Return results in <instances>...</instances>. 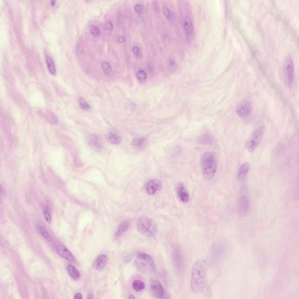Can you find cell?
Returning <instances> with one entry per match:
<instances>
[{
  "mask_svg": "<svg viewBox=\"0 0 299 299\" xmlns=\"http://www.w3.org/2000/svg\"><path fill=\"white\" fill-rule=\"evenodd\" d=\"M208 267L206 260L200 259L193 265L191 272L190 286L192 291L196 293L202 292L206 286Z\"/></svg>",
  "mask_w": 299,
  "mask_h": 299,
  "instance_id": "obj_1",
  "label": "cell"
},
{
  "mask_svg": "<svg viewBox=\"0 0 299 299\" xmlns=\"http://www.w3.org/2000/svg\"><path fill=\"white\" fill-rule=\"evenodd\" d=\"M201 165L203 175L207 180H211L216 170L217 164L215 155L211 152H206L202 156Z\"/></svg>",
  "mask_w": 299,
  "mask_h": 299,
  "instance_id": "obj_2",
  "label": "cell"
},
{
  "mask_svg": "<svg viewBox=\"0 0 299 299\" xmlns=\"http://www.w3.org/2000/svg\"><path fill=\"white\" fill-rule=\"evenodd\" d=\"M138 231L142 235L147 237H152L156 234L157 228L154 221L145 216H141L138 219L136 222Z\"/></svg>",
  "mask_w": 299,
  "mask_h": 299,
  "instance_id": "obj_3",
  "label": "cell"
},
{
  "mask_svg": "<svg viewBox=\"0 0 299 299\" xmlns=\"http://www.w3.org/2000/svg\"><path fill=\"white\" fill-rule=\"evenodd\" d=\"M225 245L223 243L220 242H215L212 245L209 257L212 264L216 265L220 262L225 253Z\"/></svg>",
  "mask_w": 299,
  "mask_h": 299,
  "instance_id": "obj_4",
  "label": "cell"
},
{
  "mask_svg": "<svg viewBox=\"0 0 299 299\" xmlns=\"http://www.w3.org/2000/svg\"><path fill=\"white\" fill-rule=\"evenodd\" d=\"M265 130L264 125L258 127L253 132L248 139L247 148L250 152L253 151L258 147L263 136Z\"/></svg>",
  "mask_w": 299,
  "mask_h": 299,
  "instance_id": "obj_5",
  "label": "cell"
},
{
  "mask_svg": "<svg viewBox=\"0 0 299 299\" xmlns=\"http://www.w3.org/2000/svg\"><path fill=\"white\" fill-rule=\"evenodd\" d=\"M284 72L286 81L288 86H290L293 80L294 71L291 57L290 55L287 56L284 64Z\"/></svg>",
  "mask_w": 299,
  "mask_h": 299,
  "instance_id": "obj_6",
  "label": "cell"
},
{
  "mask_svg": "<svg viewBox=\"0 0 299 299\" xmlns=\"http://www.w3.org/2000/svg\"><path fill=\"white\" fill-rule=\"evenodd\" d=\"M253 110V107L250 102H244L238 106L236 112L238 116L244 118L250 115L252 112Z\"/></svg>",
  "mask_w": 299,
  "mask_h": 299,
  "instance_id": "obj_7",
  "label": "cell"
},
{
  "mask_svg": "<svg viewBox=\"0 0 299 299\" xmlns=\"http://www.w3.org/2000/svg\"><path fill=\"white\" fill-rule=\"evenodd\" d=\"M172 258L174 264L176 268L180 271L183 266V259L182 253L180 248L174 246L172 251Z\"/></svg>",
  "mask_w": 299,
  "mask_h": 299,
  "instance_id": "obj_8",
  "label": "cell"
},
{
  "mask_svg": "<svg viewBox=\"0 0 299 299\" xmlns=\"http://www.w3.org/2000/svg\"><path fill=\"white\" fill-rule=\"evenodd\" d=\"M250 202L248 197L244 195L241 196L238 201V211L241 216H245L248 213L249 208Z\"/></svg>",
  "mask_w": 299,
  "mask_h": 299,
  "instance_id": "obj_9",
  "label": "cell"
},
{
  "mask_svg": "<svg viewBox=\"0 0 299 299\" xmlns=\"http://www.w3.org/2000/svg\"><path fill=\"white\" fill-rule=\"evenodd\" d=\"M150 289L152 295L155 298H162L164 296V292L163 287L160 282L157 280L152 281Z\"/></svg>",
  "mask_w": 299,
  "mask_h": 299,
  "instance_id": "obj_10",
  "label": "cell"
},
{
  "mask_svg": "<svg viewBox=\"0 0 299 299\" xmlns=\"http://www.w3.org/2000/svg\"><path fill=\"white\" fill-rule=\"evenodd\" d=\"M88 144L93 150L98 152H102L103 147L99 137L95 134H91L86 138Z\"/></svg>",
  "mask_w": 299,
  "mask_h": 299,
  "instance_id": "obj_11",
  "label": "cell"
},
{
  "mask_svg": "<svg viewBox=\"0 0 299 299\" xmlns=\"http://www.w3.org/2000/svg\"><path fill=\"white\" fill-rule=\"evenodd\" d=\"M162 186L161 182L158 179H155L149 181L146 185L147 192L150 195H153L160 190Z\"/></svg>",
  "mask_w": 299,
  "mask_h": 299,
  "instance_id": "obj_12",
  "label": "cell"
},
{
  "mask_svg": "<svg viewBox=\"0 0 299 299\" xmlns=\"http://www.w3.org/2000/svg\"><path fill=\"white\" fill-rule=\"evenodd\" d=\"M56 250L58 254L62 257L70 262H73L75 259L70 251L63 245L58 244L56 246Z\"/></svg>",
  "mask_w": 299,
  "mask_h": 299,
  "instance_id": "obj_13",
  "label": "cell"
},
{
  "mask_svg": "<svg viewBox=\"0 0 299 299\" xmlns=\"http://www.w3.org/2000/svg\"><path fill=\"white\" fill-rule=\"evenodd\" d=\"M176 191L179 198L182 201L187 203L189 201V193L182 183L180 182L176 186Z\"/></svg>",
  "mask_w": 299,
  "mask_h": 299,
  "instance_id": "obj_14",
  "label": "cell"
},
{
  "mask_svg": "<svg viewBox=\"0 0 299 299\" xmlns=\"http://www.w3.org/2000/svg\"><path fill=\"white\" fill-rule=\"evenodd\" d=\"M107 260V256L104 254L99 255L93 262V266L96 270L100 271L105 267Z\"/></svg>",
  "mask_w": 299,
  "mask_h": 299,
  "instance_id": "obj_15",
  "label": "cell"
},
{
  "mask_svg": "<svg viewBox=\"0 0 299 299\" xmlns=\"http://www.w3.org/2000/svg\"><path fill=\"white\" fill-rule=\"evenodd\" d=\"M135 265L137 269L142 272H146L154 268V262H149L137 259Z\"/></svg>",
  "mask_w": 299,
  "mask_h": 299,
  "instance_id": "obj_16",
  "label": "cell"
},
{
  "mask_svg": "<svg viewBox=\"0 0 299 299\" xmlns=\"http://www.w3.org/2000/svg\"><path fill=\"white\" fill-rule=\"evenodd\" d=\"M250 167V164L247 162L244 163L241 165L237 175L239 180H242L244 179L249 171Z\"/></svg>",
  "mask_w": 299,
  "mask_h": 299,
  "instance_id": "obj_17",
  "label": "cell"
},
{
  "mask_svg": "<svg viewBox=\"0 0 299 299\" xmlns=\"http://www.w3.org/2000/svg\"><path fill=\"white\" fill-rule=\"evenodd\" d=\"M130 226V223L128 221H125L121 223L118 227L115 233V237L116 238L119 237L128 229Z\"/></svg>",
  "mask_w": 299,
  "mask_h": 299,
  "instance_id": "obj_18",
  "label": "cell"
},
{
  "mask_svg": "<svg viewBox=\"0 0 299 299\" xmlns=\"http://www.w3.org/2000/svg\"><path fill=\"white\" fill-rule=\"evenodd\" d=\"M184 27L186 35H191L193 32V26L192 21L188 16H186L185 20Z\"/></svg>",
  "mask_w": 299,
  "mask_h": 299,
  "instance_id": "obj_19",
  "label": "cell"
},
{
  "mask_svg": "<svg viewBox=\"0 0 299 299\" xmlns=\"http://www.w3.org/2000/svg\"><path fill=\"white\" fill-rule=\"evenodd\" d=\"M67 272L69 275L74 280L79 279L80 276L79 272L74 266L69 265L67 267Z\"/></svg>",
  "mask_w": 299,
  "mask_h": 299,
  "instance_id": "obj_20",
  "label": "cell"
},
{
  "mask_svg": "<svg viewBox=\"0 0 299 299\" xmlns=\"http://www.w3.org/2000/svg\"><path fill=\"white\" fill-rule=\"evenodd\" d=\"M199 142L202 144L211 145L213 141V138L211 135L205 133L201 135L198 140Z\"/></svg>",
  "mask_w": 299,
  "mask_h": 299,
  "instance_id": "obj_21",
  "label": "cell"
},
{
  "mask_svg": "<svg viewBox=\"0 0 299 299\" xmlns=\"http://www.w3.org/2000/svg\"><path fill=\"white\" fill-rule=\"evenodd\" d=\"M108 140L111 144L114 145L120 143L122 140L121 137L114 133H110L108 137Z\"/></svg>",
  "mask_w": 299,
  "mask_h": 299,
  "instance_id": "obj_22",
  "label": "cell"
},
{
  "mask_svg": "<svg viewBox=\"0 0 299 299\" xmlns=\"http://www.w3.org/2000/svg\"><path fill=\"white\" fill-rule=\"evenodd\" d=\"M133 288L136 292H139L143 290L145 288L144 283L140 280L134 281L132 284Z\"/></svg>",
  "mask_w": 299,
  "mask_h": 299,
  "instance_id": "obj_23",
  "label": "cell"
},
{
  "mask_svg": "<svg viewBox=\"0 0 299 299\" xmlns=\"http://www.w3.org/2000/svg\"><path fill=\"white\" fill-rule=\"evenodd\" d=\"M46 60L50 73L52 74H55L56 72L55 67L52 59L50 56L47 55L46 57Z\"/></svg>",
  "mask_w": 299,
  "mask_h": 299,
  "instance_id": "obj_24",
  "label": "cell"
},
{
  "mask_svg": "<svg viewBox=\"0 0 299 299\" xmlns=\"http://www.w3.org/2000/svg\"><path fill=\"white\" fill-rule=\"evenodd\" d=\"M102 65L105 74L108 77H112L113 75V72L109 63L106 61H104Z\"/></svg>",
  "mask_w": 299,
  "mask_h": 299,
  "instance_id": "obj_25",
  "label": "cell"
},
{
  "mask_svg": "<svg viewBox=\"0 0 299 299\" xmlns=\"http://www.w3.org/2000/svg\"><path fill=\"white\" fill-rule=\"evenodd\" d=\"M137 259L147 261L149 262H154L151 256L146 253L142 252H138L136 254Z\"/></svg>",
  "mask_w": 299,
  "mask_h": 299,
  "instance_id": "obj_26",
  "label": "cell"
},
{
  "mask_svg": "<svg viewBox=\"0 0 299 299\" xmlns=\"http://www.w3.org/2000/svg\"><path fill=\"white\" fill-rule=\"evenodd\" d=\"M38 230L41 235L47 241L51 240L49 234L45 228L40 225H37Z\"/></svg>",
  "mask_w": 299,
  "mask_h": 299,
  "instance_id": "obj_27",
  "label": "cell"
},
{
  "mask_svg": "<svg viewBox=\"0 0 299 299\" xmlns=\"http://www.w3.org/2000/svg\"><path fill=\"white\" fill-rule=\"evenodd\" d=\"M145 141V139L143 138H135L133 140L132 143L133 146L139 147L144 145Z\"/></svg>",
  "mask_w": 299,
  "mask_h": 299,
  "instance_id": "obj_28",
  "label": "cell"
},
{
  "mask_svg": "<svg viewBox=\"0 0 299 299\" xmlns=\"http://www.w3.org/2000/svg\"><path fill=\"white\" fill-rule=\"evenodd\" d=\"M80 108L83 110H87L90 108V106L82 97H79L78 99Z\"/></svg>",
  "mask_w": 299,
  "mask_h": 299,
  "instance_id": "obj_29",
  "label": "cell"
},
{
  "mask_svg": "<svg viewBox=\"0 0 299 299\" xmlns=\"http://www.w3.org/2000/svg\"><path fill=\"white\" fill-rule=\"evenodd\" d=\"M43 213L44 218L48 223H50L52 221V217L51 213L48 208L46 206L43 209Z\"/></svg>",
  "mask_w": 299,
  "mask_h": 299,
  "instance_id": "obj_30",
  "label": "cell"
},
{
  "mask_svg": "<svg viewBox=\"0 0 299 299\" xmlns=\"http://www.w3.org/2000/svg\"><path fill=\"white\" fill-rule=\"evenodd\" d=\"M90 31L92 35L95 37H98L100 34L99 28L96 25H92L90 27Z\"/></svg>",
  "mask_w": 299,
  "mask_h": 299,
  "instance_id": "obj_31",
  "label": "cell"
},
{
  "mask_svg": "<svg viewBox=\"0 0 299 299\" xmlns=\"http://www.w3.org/2000/svg\"><path fill=\"white\" fill-rule=\"evenodd\" d=\"M137 78L139 81H143L147 78V75L145 72L143 70H140L137 74Z\"/></svg>",
  "mask_w": 299,
  "mask_h": 299,
  "instance_id": "obj_32",
  "label": "cell"
},
{
  "mask_svg": "<svg viewBox=\"0 0 299 299\" xmlns=\"http://www.w3.org/2000/svg\"><path fill=\"white\" fill-rule=\"evenodd\" d=\"M163 11L166 18L168 20L170 19L172 17V14L169 9L166 6L164 7L163 8Z\"/></svg>",
  "mask_w": 299,
  "mask_h": 299,
  "instance_id": "obj_33",
  "label": "cell"
},
{
  "mask_svg": "<svg viewBox=\"0 0 299 299\" xmlns=\"http://www.w3.org/2000/svg\"><path fill=\"white\" fill-rule=\"evenodd\" d=\"M134 9L135 11L137 13H141L143 11V7L140 4H135L134 6Z\"/></svg>",
  "mask_w": 299,
  "mask_h": 299,
  "instance_id": "obj_34",
  "label": "cell"
},
{
  "mask_svg": "<svg viewBox=\"0 0 299 299\" xmlns=\"http://www.w3.org/2000/svg\"><path fill=\"white\" fill-rule=\"evenodd\" d=\"M105 27L108 30L110 31L112 30L113 25L110 20H107L105 23Z\"/></svg>",
  "mask_w": 299,
  "mask_h": 299,
  "instance_id": "obj_35",
  "label": "cell"
},
{
  "mask_svg": "<svg viewBox=\"0 0 299 299\" xmlns=\"http://www.w3.org/2000/svg\"><path fill=\"white\" fill-rule=\"evenodd\" d=\"M74 163L75 166L77 167H81L82 166V163L81 160L77 157L74 159Z\"/></svg>",
  "mask_w": 299,
  "mask_h": 299,
  "instance_id": "obj_36",
  "label": "cell"
},
{
  "mask_svg": "<svg viewBox=\"0 0 299 299\" xmlns=\"http://www.w3.org/2000/svg\"><path fill=\"white\" fill-rule=\"evenodd\" d=\"M139 51V48L137 46H134L133 48V51L134 54L136 56H138Z\"/></svg>",
  "mask_w": 299,
  "mask_h": 299,
  "instance_id": "obj_37",
  "label": "cell"
},
{
  "mask_svg": "<svg viewBox=\"0 0 299 299\" xmlns=\"http://www.w3.org/2000/svg\"><path fill=\"white\" fill-rule=\"evenodd\" d=\"M126 40V38L124 36H119L118 38V42L120 43L124 42Z\"/></svg>",
  "mask_w": 299,
  "mask_h": 299,
  "instance_id": "obj_38",
  "label": "cell"
},
{
  "mask_svg": "<svg viewBox=\"0 0 299 299\" xmlns=\"http://www.w3.org/2000/svg\"><path fill=\"white\" fill-rule=\"evenodd\" d=\"M74 298L75 299H81L82 295L80 293H77L75 295Z\"/></svg>",
  "mask_w": 299,
  "mask_h": 299,
  "instance_id": "obj_39",
  "label": "cell"
},
{
  "mask_svg": "<svg viewBox=\"0 0 299 299\" xmlns=\"http://www.w3.org/2000/svg\"><path fill=\"white\" fill-rule=\"evenodd\" d=\"M169 63L170 66L171 67L174 66L175 65V62L172 60H170Z\"/></svg>",
  "mask_w": 299,
  "mask_h": 299,
  "instance_id": "obj_40",
  "label": "cell"
},
{
  "mask_svg": "<svg viewBox=\"0 0 299 299\" xmlns=\"http://www.w3.org/2000/svg\"><path fill=\"white\" fill-rule=\"evenodd\" d=\"M94 298V296L93 294L90 293H89L87 296V299H93Z\"/></svg>",
  "mask_w": 299,
  "mask_h": 299,
  "instance_id": "obj_41",
  "label": "cell"
},
{
  "mask_svg": "<svg viewBox=\"0 0 299 299\" xmlns=\"http://www.w3.org/2000/svg\"><path fill=\"white\" fill-rule=\"evenodd\" d=\"M51 4L52 6H54L55 5V2L54 0H52L51 1Z\"/></svg>",
  "mask_w": 299,
  "mask_h": 299,
  "instance_id": "obj_42",
  "label": "cell"
},
{
  "mask_svg": "<svg viewBox=\"0 0 299 299\" xmlns=\"http://www.w3.org/2000/svg\"><path fill=\"white\" fill-rule=\"evenodd\" d=\"M129 298L130 299H135V298L131 294V295H129Z\"/></svg>",
  "mask_w": 299,
  "mask_h": 299,
  "instance_id": "obj_43",
  "label": "cell"
}]
</instances>
